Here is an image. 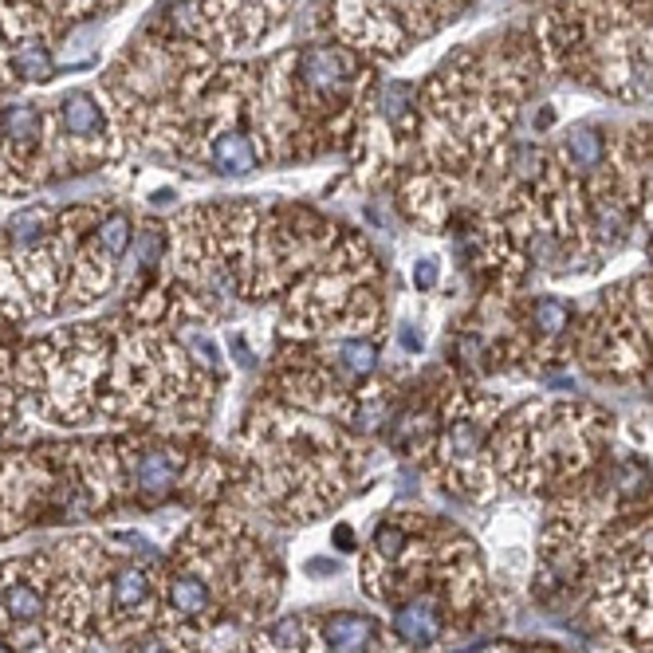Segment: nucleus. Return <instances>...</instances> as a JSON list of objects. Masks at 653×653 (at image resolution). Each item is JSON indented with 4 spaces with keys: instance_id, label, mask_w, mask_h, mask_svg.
I'll return each mask as SVG.
<instances>
[{
    "instance_id": "3",
    "label": "nucleus",
    "mask_w": 653,
    "mask_h": 653,
    "mask_svg": "<svg viewBox=\"0 0 653 653\" xmlns=\"http://www.w3.org/2000/svg\"><path fill=\"white\" fill-rule=\"evenodd\" d=\"M291 0H201L198 24L221 43H252L260 36L276 32V24L288 16Z\"/></svg>"
},
{
    "instance_id": "17",
    "label": "nucleus",
    "mask_w": 653,
    "mask_h": 653,
    "mask_svg": "<svg viewBox=\"0 0 653 653\" xmlns=\"http://www.w3.org/2000/svg\"><path fill=\"white\" fill-rule=\"evenodd\" d=\"M331 363L347 382H359V378H371L374 374V366H378V351H374L371 339H342V342H335Z\"/></svg>"
},
{
    "instance_id": "15",
    "label": "nucleus",
    "mask_w": 653,
    "mask_h": 653,
    "mask_svg": "<svg viewBox=\"0 0 653 653\" xmlns=\"http://www.w3.org/2000/svg\"><path fill=\"white\" fill-rule=\"evenodd\" d=\"M154 599V587H150V575L142 567H118L111 579V606L118 614H138L150 606Z\"/></svg>"
},
{
    "instance_id": "6",
    "label": "nucleus",
    "mask_w": 653,
    "mask_h": 653,
    "mask_svg": "<svg viewBox=\"0 0 653 653\" xmlns=\"http://www.w3.org/2000/svg\"><path fill=\"white\" fill-rule=\"evenodd\" d=\"M315 642L323 653H374L378 650V623L371 614L339 611L331 618H323Z\"/></svg>"
},
{
    "instance_id": "4",
    "label": "nucleus",
    "mask_w": 653,
    "mask_h": 653,
    "mask_svg": "<svg viewBox=\"0 0 653 653\" xmlns=\"http://www.w3.org/2000/svg\"><path fill=\"white\" fill-rule=\"evenodd\" d=\"M449 626V602L437 591H417L410 599L398 602L394 611V638L414 650H429V645L445 633Z\"/></svg>"
},
{
    "instance_id": "12",
    "label": "nucleus",
    "mask_w": 653,
    "mask_h": 653,
    "mask_svg": "<svg viewBox=\"0 0 653 653\" xmlns=\"http://www.w3.org/2000/svg\"><path fill=\"white\" fill-rule=\"evenodd\" d=\"M181 465H186V461H181V453H174V449H146L135 461V488L142 497H162V492H169V488L177 485Z\"/></svg>"
},
{
    "instance_id": "16",
    "label": "nucleus",
    "mask_w": 653,
    "mask_h": 653,
    "mask_svg": "<svg viewBox=\"0 0 653 653\" xmlns=\"http://www.w3.org/2000/svg\"><path fill=\"white\" fill-rule=\"evenodd\" d=\"M55 225V213L48 205H32L9 217V240L16 249H40L48 244V233Z\"/></svg>"
},
{
    "instance_id": "19",
    "label": "nucleus",
    "mask_w": 653,
    "mask_h": 653,
    "mask_svg": "<svg viewBox=\"0 0 653 653\" xmlns=\"http://www.w3.org/2000/svg\"><path fill=\"white\" fill-rule=\"evenodd\" d=\"M95 240H99V252L106 260H123L130 240H135V225H130L126 213H111V217H103L95 225Z\"/></svg>"
},
{
    "instance_id": "22",
    "label": "nucleus",
    "mask_w": 653,
    "mask_h": 653,
    "mask_svg": "<svg viewBox=\"0 0 653 653\" xmlns=\"http://www.w3.org/2000/svg\"><path fill=\"white\" fill-rule=\"evenodd\" d=\"M130 653H169V645L162 642V638H138Z\"/></svg>"
},
{
    "instance_id": "10",
    "label": "nucleus",
    "mask_w": 653,
    "mask_h": 653,
    "mask_svg": "<svg viewBox=\"0 0 653 653\" xmlns=\"http://www.w3.org/2000/svg\"><path fill=\"white\" fill-rule=\"evenodd\" d=\"M570 327H575V312L560 296H536V300L524 303V331L540 347H555Z\"/></svg>"
},
{
    "instance_id": "9",
    "label": "nucleus",
    "mask_w": 653,
    "mask_h": 653,
    "mask_svg": "<svg viewBox=\"0 0 653 653\" xmlns=\"http://www.w3.org/2000/svg\"><path fill=\"white\" fill-rule=\"evenodd\" d=\"M60 123L63 135L75 146H99L106 138V114L91 91H67L60 99Z\"/></svg>"
},
{
    "instance_id": "5",
    "label": "nucleus",
    "mask_w": 653,
    "mask_h": 653,
    "mask_svg": "<svg viewBox=\"0 0 653 653\" xmlns=\"http://www.w3.org/2000/svg\"><path fill=\"white\" fill-rule=\"evenodd\" d=\"M0 142H4V154L12 158V166H32L43 154V142H48V114L32 103L0 106Z\"/></svg>"
},
{
    "instance_id": "21",
    "label": "nucleus",
    "mask_w": 653,
    "mask_h": 653,
    "mask_svg": "<svg viewBox=\"0 0 653 653\" xmlns=\"http://www.w3.org/2000/svg\"><path fill=\"white\" fill-rule=\"evenodd\" d=\"M437 280H441V272H437V260H417V268H414V284L422 291H434Z\"/></svg>"
},
{
    "instance_id": "11",
    "label": "nucleus",
    "mask_w": 653,
    "mask_h": 653,
    "mask_svg": "<svg viewBox=\"0 0 653 653\" xmlns=\"http://www.w3.org/2000/svg\"><path fill=\"white\" fill-rule=\"evenodd\" d=\"M166 606L181 623H205L213 611V582L201 570H181L166 582Z\"/></svg>"
},
{
    "instance_id": "24",
    "label": "nucleus",
    "mask_w": 653,
    "mask_h": 653,
    "mask_svg": "<svg viewBox=\"0 0 653 653\" xmlns=\"http://www.w3.org/2000/svg\"><path fill=\"white\" fill-rule=\"evenodd\" d=\"M422 342H426V339H422V331H417V327H402V347H405V351H422Z\"/></svg>"
},
{
    "instance_id": "25",
    "label": "nucleus",
    "mask_w": 653,
    "mask_h": 653,
    "mask_svg": "<svg viewBox=\"0 0 653 653\" xmlns=\"http://www.w3.org/2000/svg\"><path fill=\"white\" fill-rule=\"evenodd\" d=\"M0 653H12V650H9V645H4V642H0Z\"/></svg>"
},
{
    "instance_id": "8",
    "label": "nucleus",
    "mask_w": 653,
    "mask_h": 653,
    "mask_svg": "<svg viewBox=\"0 0 653 653\" xmlns=\"http://www.w3.org/2000/svg\"><path fill=\"white\" fill-rule=\"evenodd\" d=\"M611 158V142L602 135L599 126H570L560 142V154H555V166L567 169V174H599Z\"/></svg>"
},
{
    "instance_id": "1",
    "label": "nucleus",
    "mask_w": 653,
    "mask_h": 653,
    "mask_svg": "<svg viewBox=\"0 0 653 653\" xmlns=\"http://www.w3.org/2000/svg\"><path fill=\"white\" fill-rule=\"evenodd\" d=\"M606 414L582 402H531L497 437L492 465L519 488H540L587 473L606 445Z\"/></svg>"
},
{
    "instance_id": "7",
    "label": "nucleus",
    "mask_w": 653,
    "mask_h": 653,
    "mask_svg": "<svg viewBox=\"0 0 653 653\" xmlns=\"http://www.w3.org/2000/svg\"><path fill=\"white\" fill-rule=\"evenodd\" d=\"M260 146L249 130H237V126H213L209 135V162L217 174L228 177H244L260 166Z\"/></svg>"
},
{
    "instance_id": "18",
    "label": "nucleus",
    "mask_w": 653,
    "mask_h": 653,
    "mask_svg": "<svg viewBox=\"0 0 653 653\" xmlns=\"http://www.w3.org/2000/svg\"><path fill=\"white\" fill-rule=\"evenodd\" d=\"M264 653H307V623L303 618H280L260 633Z\"/></svg>"
},
{
    "instance_id": "14",
    "label": "nucleus",
    "mask_w": 653,
    "mask_h": 653,
    "mask_svg": "<svg viewBox=\"0 0 653 653\" xmlns=\"http://www.w3.org/2000/svg\"><path fill=\"white\" fill-rule=\"evenodd\" d=\"M48 602H43V591L32 579H12L0 587V618L9 626H32L40 623Z\"/></svg>"
},
{
    "instance_id": "2",
    "label": "nucleus",
    "mask_w": 653,
    "mask_h": 653,
    "mask_svg": "<svg viewBox=\"0 0 653 653\" xmlns=\"http://www.w3.org/2000/svg\"><path fill=\"white\" fill-rule=\"evenodd\" d=\"M500 402L488 394H453L445 410V422L437 429V465L445 468V477L453 485L468 488L485 497L488 492V434H492V417H497Z\"/></svg>"
},
{
    "instance_id": "20",
    "label": "nucleus",
    "mask_w": 653,
    "mask_h": 653,
    "mask_svg": "<svg viewBox=\"0 0 653 653\" xmlns=\"http://www.w3.org/2000/svg\"><path fill=\"white\" fill-rule=\"evenodd\" d=\"M162 252H166V237H162V228H142L138 233V260H142L146 268H154L158 260H162Z\"/></svg>"
},
{
    "instance_id": "13",
    "label": "nucleus",
    "mask_w": 653,
    "mask_h": 653,
    "mask_svg": "<svg viewBox=\"0 0 653 653\" xmlns=\"http://www.w3.org/2000/svg\"><path fill=\"white\" fill-rule=\"evenodd\" d=\"M9 72L16 75V79H24V84H48L55 75V60L52 52H48V43L36 36V32H24L21 40H16V48L9 43Z\"/></svg>"
},
{
    "instance_id": "23",
    "label": "nucleus",
    "mask_w": 653,
    "mask_h": 653,
    "mask_svg": "<svg viewBox=\"0 0 653 653\" xmlns=\"http://www.w3.org/2000/svg\"><path fill=\"white\" fill-rule=\"evenodd\" d=\"M335 543H339V551H354V548H359V540H354V531L347 528V524H339V528H335Z\"/></svg>"
}]
</instances>
